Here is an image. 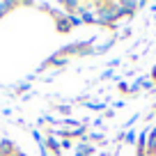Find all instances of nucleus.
<instances>
[{
	"instance_id": "1",
	"label": "nucleus",
	"mask_w": 156,
	"mask_h": 156,
	"mask_svg": "<svg viewBox=\"0 0 156 156\" xmlns=\"http://www.w3.org/2000/svg\"><path fill=\"white\" fill-rule=\"evenodd\" d=\"M122 16L117 2H97V23L99 25H115Z\"/></svg>"
},
{
	"instance_id": "14",
	"label": "nucleus",
	"mask_w": 156,
	"mask_h": 156,
	"mask_svg": "<svg viewBox=\"0 0 156 156\" xmlns=\"http://www.w3.org/2000/svg\"><path fill=\"white\" fill-rule=\"evenodd\" d=\"M69 21H71V25H83V19H80V14H69Z\"/></svg>"
},
{
	"instance_id": "11",
	"label": "nucleus",
	"mask_w": 156,
	"mask_h": 156,
	"mask_svg": "<svg viewBox=\"0 0 156 156\" xmlns=\"http://www.w3.org/2000/svg\"><path fill=\"white\" fill-rule=\"evenodd\" d=\"M115 39H117V37H112V39H108L106 44H103V46H99V48H92V53H97V55H103V53H106V51H108V48H110V46H112V44H115Z\"/></svg>"
},
{
	"instance_id": "2",
	"label": "nucleus",
	"mask_w": 156,
	"mask_h": 156,
	"mask_svg": "<svg viewBox=\"0 0 156 156\" xmlns=\"http://www.w3.org/2000/svg\"><path fill=\"white\" fill-rule=\"evenodd\" d=\"M55 133H60V136L64 138H87V133H85V124L83 122H76V124H64V126H55Z\"/></svg>"
},
{
	"instance_id": "17",
	"label": "nucleus",
	"mask_w": 156,
	"mask_h": 156,
	"mask_svg": "<svg viewBox=\"0 0 156 156\" xmlns=\"http://www.w3.org/2000/svg\"><path fill=\"white\" fill-rule=\"evenodd\" d=\"M30 87H32L30 83H21L19 87H16V92H21V94H23V92H30Z\"/></svg>"
},
{
	"instance_id": "8",
	"label": "nucleus",
	"mask_w": 156,
	"mask_h": 156,
	"mask_svg": "<svg viewBox=\"0 0 156 156\" xmlns=\"http://www.w3.org/2000/svg\"><path fill=\"white\" fill-rule=\"evenodd\" d=\"M58 19V30L60 32H71V21H69V16H64V14H60V16H55Z\"/></svg>"
},
{
	"instance_id": "18",
	"label": "nucleus",
	"mask_w": 156,
	"mask_h": 156,
	"mask_svg": "<svg viewBox=\"0 0 156 156\" xmlns=\"http://www.w3.org/2000/svg\"><path fill=\"white\" fill-rule=\"evenodd\" d=\"M58 110H60V115H71V106H58Z\"/></svg>"
},
{
	"instance_id": "24",
	"label": "nucleus",
	"mask_w": 156,
	"mask_h": 156,
	"mask_svg": "<svg viewBox=\"0 0 156 156\" xmlns=\"http://www.w3.org/2000/svg\"><path fill=\"white\" fill-rule=\"evenodd\" d=\"M119 90H122V92H129V83H119Z\"/></svg>"
},
{
	"instance_id": "26",
	"label": "nucleus",
	"mask_w": 156,
	"mask_h": 156,
	"mask_svg": "<svg viewBox=\"0 0 156 156\" xmlns=\"http://www.w3.org/2000/svg\"><path fill=\"white\" fill-rule=\"evenodd\" d=\"M154 21H156V16H154Z\"/></svg>"
},
{
	"instance_id": "12",
	"label": "nucleus",
	"mask_w": 156,
	"mask_h": 156,
	"mask_svg": "<svg viewBox=\"0 0 156 156\" xmlns=\"http://www.w3.org/2000/svg\"><path fill=\"white\" fill-rule=\"evenodd\" d=\"M124 142H129V145H133V147H136V142H138V133H136V131L124 133Z\"/></svg>"
},
{
	"instance_id": "15",
	"label": "nucleus",
	"mask_w": 156,
	"mask_h": 156,
	"mask_svg": "<svg viewBox=\"0 0 156 156\" xmlns=\"http://www.w3.org/2000/svg\"><path fill=\"white\" fill-rule=\"evenodd\" d=\"M87 140H97V142H103V133H101V131H94V133H90V136H87Z\"/></svg>"
},
{
	"instance_id": "20",
	"label": "nucleus",
	"mask_w": 156,
	"mask_h": 156,
	"mask_svg": "<svg viewBox=\"0 0 156 156\" xmlns=\"http://www.w3.org/2000/svg\"><path fill=\"white\" fill-rule=\"evenodd\" d=\"M32 138H34V140H37V145H41V142H44V138H41V133H39L37 129H34V131H32Z\"/></svg>"
},
{
	"instance_id": "16",
	"label": "nucleus",
	"mask_w": 156,
	"mask_h": 156,
	"mask_svg": "<svg viewBox=\"0 0 156 156\" xmlns=\"http://www.w3.org/2000/svg\"><path fill=\"white\" fill-rule=\"evenodd\" d=\"M87 108H90V110H103V108H106V103H97V101H92V103H87Z\"/></svg>"
},
{
	"instance_id": "22",
	"label": "nucleus",
	"mask_w": 156,
	"mask_h": 156,
	"mask_svg": "<svg viewBox=\"0 0 156 156\" xmlns=\"http://www.w3.org/2000/svg\"><path fill=\"white\" fill-rule=\"evenodd\" d=\"M110 76H112V69H108V71L101 73V80H106V78H110Z\"/></svg>"
},
{
	"instance_id": "19",
	"label": "nucleus",
	"mask_w": 156,
	"mask_h": 156,
	"mask_svg": "<svg viewBox=\"0 0 156 156\" xmlns=\"http://www.w3.org/2000/svg\"><path fill=\"white\" fill-rule=\"evenodd\" d=\"M44 140H46V138H44ZM39 154H41V156H48V147H46V142L39 145Z\"/></svg>"
},
{
	"instance_id": "23",
	"label": "nucleus",
	"mask_w": 156,
	"mask_h": 156,
	"mask_svg": "<svg viewBox=\"0 0 156 156\" xmlns=\"http://www.w3.org/2000/svg\"><path fill=\"white\" fill-rule=\"evenodd\" d=\"M138 117H140V115H133V117H131V119H129V122H126V126H131V124H133V122H138Z\"/></svg>"
},
{
	"instance_id": "21",
	"label": "nucleus",
	"mask_w": 156,
	"mask_h": 156,
	"mask_svg": "<svg viewBox=\"0 0 156 156\" xmlns=\"http://www.w3.org/2000/svg\"><path fill=\"white\" fill-rule=\"evenodd\" d=\"M60 147H62V149H71L73 142H71V140H62V142H60Z\"/></svg>"
},
{
	"instance_id": "13",
	"label": "nucleus",
	"mask_w": 156,
	"mask_h": 156,
	"mask_svg": "<svg viewBox=\"0 0 156 156\" xmlns=\"http://www.w3.org/2000/svg\"><path fill=\"white\" fill-rule=\"evenodd\" d=\"M140 87L142 90H154V80L151 78H140Z\"/></svg>"
},
{
	"instance_id": "25",
	"label": "nucleus",
	"mask_w": 156,
	"mask_h": 156,
	"mask_svg": "<svg viewBox=\"0 0 156 156\" xmlns=\"http://www.w3.org/2000/svg\"><path fill=\"white\" fill-rule=\"evenodd\" d=\"M151 80L156 83V67H154V71H151Z\"/></svg>"
},
{
	"instance_id": "10",
	"label": "nucleus",
	"mask_w": 156,
	"mask_h": 156,
	"mask_svg": "<svg viewBox=\"0 0 156 156\" xmlns=\"http://www.w3.org/2000/svg\"><path fill=\"white\" fill-rule=\"evenodd\" d=\"M14 7H16V2H12V0H5V2L0 0V19H2L9 9H14Z\"/></svg>"
},
{
	"instance_id": "4",
	"label": "nucleus",
	"mask_w": 156,
	"mask_h": 156,
	"mask_svg": "<svg viewBox=\"0 0 156 156\" xmlns=\"http://www.w3.org/2000/svg\"><path fill=\"white\" fill-rule=\"evenodd\" d=\"M117 7H119V12H122V16H133L138 9V2H131V0H124V2H117Z\"/></svg>"
},
{
	"instance_id": "5",
	"label": "nucleus",
	"mask_w": 156,
	"mask_h": 156,
	"mask_svg": "<svg viewBox=\"0 0 156 156\" xmlns=\"http://www.w3.org/2000/svg\"><path fill=\"white\" fill-rule=\"evenodd\" d=\"M92 154H94V147L87 140H80L76 145V156H92Z\"/></svg>"
},
{
	"instance_id": "7",
	"label": "nucleus",
	"mask_w": 156,
	"mask_h": 156,
	"mask_svg": "<svg viewBox=\"0 0 156 156\" xmlns=\"http://www.w3.org/2000/svg\"><path fill=\"white\" fill-rule=\"evenodd\" d=\"M147 156H156V126L147 136Z\"/></svg>"
},
{
	"instance_id": "9",
	"label": "nucleus",
	"mask_w": 156,
	"mask_h": 156,
	"mask_svg": "<svg viewBox=\"0 0 156 156\" xmlns=\"http://www.w3.org/2000/svg\"><path fill=\"white\" fill-rule=\"evenodd\" d=\"M80 19H83V23H97V14L90 9H80Z\"/></svg>"
},
{
	"instance_id": "6",
	"label": "nucleus",
	"mask_w": 156,
	"mask_h": 156,
	"mask_svg": "<svg viewBox=\"0 0 156 156\" xmlns=\"http://www.w3.org/2000/svg\"><path fill=\"white\" fill-rule=\"evenodd\" d=\"M44 142H46V147H48V151H53L55 156H62V147H60V140L55 136H48Z\"/></svg>"
},
{
	"instance_id": "3",
	"label": "nucleus",
	"mask_w": 156,
	"mask_h": 156,
	"mask_svg": "<svg viewBox=\"0 0 156 156\" xmlns=\"http://www.w3.org/2000/svg\"><path fill=\"white\" fill-rule=\"evenodd\" d=\"M0 156H19V149L12 140H0Z\"/></svg>"
}]
</instances>
